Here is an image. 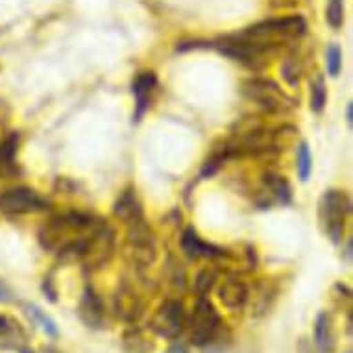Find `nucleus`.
<instances>
[{
	"mask_svg": "<svg viewBox=\"0 0 353 353\" xmlns=\"http://www.w3.org/2000/svg\"><path fill=\"white\" fill-rule=\"evenodd\" d=\"M305 21L294 17L268 19L237 34L226 35L216 43L220 52L252 70H261L268 58L287 47H294L305 35Z\"/></svg>",
	"mask_w": 353,
	"mask_h": 353,
	"instance_id": "nucleus-1",
	"label": "nucleus"
},
{
	"mask_svg": "<svg viewBox=\"0 0 353 353\" xmlns=\"http://www.w3.org/2000/svg\"><path fill=\"white\" fill-rule=\"evenodd\" d=\"M99 222L100 219L93 214L80 213V211L56 214L39 228L37 241L45 252L56 254L59 257L78 259L81 246Z\"/></svg>",
	"mask_w": 353,
	"mask_h": 353,
	"instance_id": "nucleus-2",
	"label": "nucleus"
},
{
	"mask_svg": "<svg viewBox=\"0 0 353 353\" xmlns=\"http://www.w3.org/2000/svg\"><path fill=\"white\" fill-rule=\"evenodd\" d=\"M294 134L296 130L292 126L268 128L259 119L248 117L237 122L232 137L222 146L230 159L237 156H265L270 152L283 150V146L294 137Z\"/></svg>",
	"mask_w": 353,
	"mask_h": 353,
	"instance_id": "nucleus-3",
	"label": "nucleus"
},
{
	"mask_svg": "<svg viewBox=\"0 0 353 353\" xmlns=\"http://www.w3.org/2000/svg\"><path fill=\"white\" fill-rule=\"evenodd\" d=\"M187 325H189V339L192 346L211 347L224 341L226 324L208 296L198 298L191 319L187 320Z\"/></svg>",
	"mask_w": 353,
	"mask_h": 353,
	"instance_id": "nucleus-4",
	"label": "nucleus"
},
{
	"mask_svg": "<svg viewBox=\"0 0 353 353\" xmlns=\"http://www.w3.org/2000/svg\"><path fill=\"white\" fill-rule=\"evenodd\" d=\"M241 93L248 102L255 104L265 113L285 115L298 105V100L292 99L289 93H285L276 81L267 80V78L244 80L241 85Z\"/></svg>",
	"mask_w": 353,
	"mask_h": 353,
	"instance_id": "nucleus-5",
	"label": "nucleus"
},
{
	"mask_svg": "<svg viewBox=\"0 0 353 353\" xmlns=\"http://www.w3.org/2000/svg\"><path fill=\"white\" fill-rule=\"evenodd\" d=\"M352 213V200L344 191L330 189L319 202V220L322 232L333 244H341L346 232V220Z\"/></svg>",
	"mask_w": 353,
	"mask_h": 353,
	"instance_id": "nucleus-6",
	"label": "nucleus"
},
{
	"mask_svg": "<svg viewBox=\"0 0 353 353\" xmlns=\"http://www.w3.org/2000/svg\"><path fill=\"white\" fill-rule=\"evenodd\" d=\"M124 254L126 259L132 263V267L137 270L150 268L157 259V241L156 233L146 222L141 219L128 226L126 243H124Z\"/></svg>",
	"mask_w": 353,
	"mask_h": 353,
	"instance_id": "nucleus-7",
	"label": "nucleus"
},
{
	"mask_svg": "<svg viewBox=\"0 0 353 353\" xmlns=\"http://www.w3.org/2000/svg\"><path fill=\"white\" fill-rule=\"evenodd\" d=\"M113 254H115V232L108 222L100 220L81 246L78 261L87 270L93 272V270L105 267L113 257Z\"/></svg>",
	"mask_w": 353,
	"mask_h": 353,
	"instance_id": "nucleus-8",
	"label": "nucleus"
},
{
	"mask_svg": "<svg viewBox=\"0 0 353 353\" xmlns=\"http://www.w3.org/2000/svg\"><path fill=\"white\" fill-rule=\"evenodd\" d=\"M148 330L165 341H178L187 330V313L183 301L178 298H165L152 314Z\"/></svg>",
	"mask_w": 353,
	"mask_h": 353,
	"instance_id": "nucleus-9",
	"label": "nucleus"
},
{
	"mask_svg": "<svg viewBox=\"0 0 353 353\" xmlns=\"http://www.w3.org/2000/svg\"><path fill=\"white\" fill-rule=\"evenodd\" d=\"M47 208V198L41 196L32 187H12L0 192V213L2 214L39 213Z\"/></svg>",
	"mask_w": 353,
	"mask_h": 353,
	"instance_id": "nucleus-10",
	"label": "nucleus"
},
{
	"mask_svg": "<svg viewBox=\"0 0 353 353\" xmlns=\"http://www.w3.org/2000/svg\"><path fill=\"white\" fill-rule=\"evenodd\" d=\"M113 311L119 320L124 324L132 325L137 324L146 311L145 298L139 294V290L135 289L134 285L128 279H122L113 296Z\"/></svg>",
	"mask_w": 353,
	"mask_h": 353,
	"instance_id": "nucleus-11",
	"label": "nucleus"
},
{
	"mask_svg": "<svg viewBox=\"0 0 353 353\" xmlns=\"http://www.w3.org/2000/svg\"><path fill=\"white\" fill-rule=\"evenodd\" d=\"M78 316L89 330L102 331L108 327L105 303L91 285H85V289L81 292L80 303H78Z\"/></svg>",
	"mask_w": 353,
	"mask_h": 353,
	"instance_id": "nucleus-12",
	"label": "nucleus"
},
{
	"mask_svg": "<svg viewBox=\"0 0 353 353\" xmlns=\"http://www.w3.org/2000/svg\"><path fill=\"white\" fill-rule=\"evenodd\" d=\"M181 248L189 259H222L230 255L226 250L205 243L194 228H187L185 232L181 233Z\"/></svg>",
	"mask_w": 353,
	"mask_h": 353,
	"instance_id": "nucleus-13",
	"label": "nucleus"
},
{
	"mask_svg": "<svg viewBox=\"0 0 353 353\" xmlns=\"http://www.w3.org/2000/svg\"><path fill=\"white\" fill-rule=\"evenodd\" d=\"M259 194L263 198L259 205H272V203L287 205L292 200V189H290V183L287 181V178L281 176V174L274 172H268L263 176Z\"/></svg>",
	"mask_w": 353,
	"mask_h": 353,
	"instance_id": "nucleus-14",
	"label": "nucleus"
},
{
	"mask_svg": "<svg viewBox=\"0 0 353 353\" xmlns=\"http://www.w3.org/2000/svg\"><path fill=\"white\" fill-rule=\"evenodd\" d=\"M248 285L235 276H228L224 281H220L219 289H216L220 303L228 307L230 311H243L248 303Z\"/></svg>",
	"mask_w": 353,
	"mask_h": 353,
	"instance_id": "nucleus-15",
	"label": "nucleus"
},
{
	"mask_svg": "<svg viewBox=\"0 0 353 353\" xmlns=\"http://www.w3.org/2000/svg\"><path fill=\"white\" fill-rule=\"evenodd\" d=\"M157 76L152 70H145L135 76L134 85H132V93L135 99V111H134V122H139L145 113L150 108L152 94L156 91Z\"/></svg>",
	"mask_w": 353,
	"mask_h": 353,
	"instance_id": "nucleus-16",
	"label": "nucleus"
},
{
	"mask_svg": "<svg viewBox=\"0 0 353 353\" xmlns=\"http://www.w3.org/2000/svg\"><path fill=\"white\" fill-rule=\"evenodd\" d=\"M279 289L272 281H267L263 279L259 283L255 285L254 290H250L248 301L250 307H252V316L255 319H261L265 314L270 313V309L274 307L276 300H278Z\"/></svg>",
	"mask_w": 353,
	"mask_h": 353,
	"instance_id": "nucleus-17",
	"label": "nucleus"
},
{
	"mask_svg": "<svg viewBox=\"0 0 353 353\" xmlns=\"http://www.w3.org/2000/svg\"><path fill=\"white\" fill-rule=\"evenodd\" d=\"M314 346L319 353H335L336 333L335 320L330 311H320L314 320Z\"/></svg>",
	"mask_w": 353,
	"mask_h": 353,
	"instance_id": "nucleus-18",
	"label": "nucleus"
},
{
	"mask_svg": "<svg viewBox=\"0 0 353 353\" xmlns=\"http://www.w3.org/2000/svg\"><path fill=\"white\" fill-rule=\"evenodd\" d=\"M113 214L121 222H124L126 226L134 224L137 220L145 219L143 203H141L139 196H137V191H135L134 187L126 189L121 196L117 198L115 205H113Z\"/></svg>",
	"mask_w": 353,
	"mask_h": 353,
	"instance_id": "nucleus-19",
	"label": "nucleus"
},
{
	"mask_svg": "<svg viewBox=\"0 0 353 353\" xmlns=\"http://www.w3.org/2000/svg\"><path fill=\"white\" fill-rule=\"evenodd\" d=\"M121 342L122 350L126 353H152L156 350V342L137 324H132L124 330Z\"/></svg>",
	"mask_w": 353,
	"mask_h": 353,
	"instance_id": "nucleus-20",
	"label": "nucleus"
},
{
	"mask_svg": "<svg viewBox=\"0 0 353 353\" xmlns=\"http://www.w3.org/2000/svg\"><path fill=\"white\" fill-rule=\"evenodd\" d=\"M19 135H8L0 141V178H15L19 174L17 163Z\"/></svg>",
	"mask_w": 353,
	"mask_h": 353,
	"instance_id": "nucleus-21",
	"label": "nucleus"
},
{
	"mask_svg": "<svg viewBox=\"0 0 353 353\" xmlns=\"http://www.w3.org/2000/svg\"><path fill=\"white\" fill-rule=\"evenodd\" d=\"M26 344V331L17 320L0 314V347L21 350Z\"/></svg>",
	"mask_w": 353,
	"mask_h": 353,
	"instance_id": "nucleus-22",
	"label": "nucleus"
},
{
	"mask_svg": "<svg viewBox=\"0 0 353 353\" xmlns=\"http://www.w3.org/2000/svg\"><path fill=\"white\" fill-rule=\"evenodd\" d=\"M23 307V313L28 316V320L34 325H37L43 333L50 339H58L59 336V330L58 324L54 322V319L47 311H43L39 305H35V303H30V301H23L21 303Z\"/></svg>",
	"mask_w": 353,
	"mask_h": 353,
	"instance_id": "nucleus-23",
	"label": "nucleus"
},
{
	"mask_svg": "<svg viewBox=\"0 0 353 353\" xmlns=\"http://www.w3.org/2000/svg\"><path fill=\"white\" fill-rule=\"evenodd\" d=\"M296 170H298V178L303 183L309 181L311 172H313V156H311V150H309L307 143H300L298 145V152H296Z\"/></svg>",
	"mask_w": 353,
	"mask_h": 353,
	"instance_id": "nucleus-24",
	"label": "nucleus"
},
{
	"mask_svg": "<svg viewBox=\"0 0 353 353\" xmlns=\"http://www.w3.org/2000/svg\"><path fill=\"white\" fill-rule=\"evenodd\" d=\"M216 281H219V272L214 268H203V270H200L196 279H194V292H196L198 298L200 296H208L213 290L214 285H216Z\"/></svg>",
	"mask_w": 353,
	"mask_h": 353,
	"instance_id": "nucleus-25",
	"label": "nucleus"
},
{
	"mask_svg": "<svg viewBox=\"0 0 353 353\" xmlns=\"http://www.w3.org/2000/svg\"><path fill=\"white\" fill-rule=\"evenodd\" d=\"M327 102V89H325V81L322 76H316L311 81V111L313 113H322Z\"/></svg>",
	"mask_w": 353,
	"mask_h": 353,
	"instance_id": "nucleus-26",
	"label": "nucleus"
},
{
	"mask_svg": "<svg viewBox=\"0 0 353 353\" xmlns=\"http://www.w3.org/2000/svg\"><path fill=\"white\" fill-rule=\"evenodd\" d=\"M301 70H303V67H301L300 56L296 52H292L289 58L285 59V65L283 69H281V72H283V78L289 81L290 85H298V83H300Z\"/></svg>",
	"mask_w": 353,
	"mask_h": 353,
	"instance_id": "nucleus-27",
	"label": "nucleus"
},
{
	"mask_svg": "<svg viewBox=\"0 0 353 353\" xmlns=\"http://www.w3.org/2000/svg\"><path fill=\"white\" fill-rule=\"evenodd\" d=\"M325 67L331 78H336L342 70V50L339 45H330L325 52Z\"/></svg>",
	"mask_w": 353,
	"mask_h": 353,
	"instance_id": "nucleus-28",
	"label": "nucleus"
},
{
	"mask_svg": "<svg viewBox=\"0 0 353 353\" xmlns=\"http://www.w3.org/2000/svg\"><path fill=\"white\" fill-rule=\"evenodd\" d=\"M325 19H327V23H330L331 28H341L342 23H344V0H330V2H327Z\"/></svg>",
	"mask_w": 353,
	"mask_h": 353,
	"instance_id": "nucleus-29",
	"label": "nucleus"
},
{
	"mask_svg": "<svg viewBox=\"0 0 353 353\" xmlns=\"http://www.w3.org/2000/svg\"><path fill=\"white\" fill-rule=\"evenodd\" d=\"M15 301V294H13L12 287L0 278V303H12Z\"/></svg>",
	"mask_w": 353,
	"mask_h": 353,
	"instance_id": "nucleus-30",
	"label": "nucleus"
},
{
	"mask_svg": "<svg viewBox=\"0 0 353 353\" xmlns=\"http://www.w3.org/2000/svg\"><path fill=\"white\" fill-rule=\"evenodd\" d=\"M43 292H45V296H47L50 301H58V292H56V289H54L52 279L50 278L43 281Z\"/></svg>",
	"mask_w": 353,
	"mask_h": 353,
	"instance_id": "nucleus-31",
	"label": "nucleus"
},
{
	"mask_svg": "<svg viewBox=\"0 0 353 353\" xmlns=\"http://www.w3.org/2000/svg\"><path fill=\"white\" fill-rule=\"evenodd\" d=\"M167 353H189L185 344H174V346L168 347Z\"/></svg>",
	"mask_w": 353,
	"mask_h": 353,
	"instance_id": "nucleus-32",
	"label": "nucleus"
},
{
	"mask_svg": "<svg viewBox=\"0 0 353 353\" xmlns=\"http://www.w3.org/2000/svg\"><path fill=\"white\" fill-rule=\"evenodd\" d=\"M346 121H347V124L352 126V124H353V105H352V102H350V104H347V108H346Z\"/></svg>",
	"mask_w": 353,
	"mask_h": 353,
	"instance_id": "nucleus-33",
	"label": "nucleus"
},
{
	"mask_svg": "<svg viewBox=\"0 0 353 353\" xmlns=\"http://www.w3.org/2000/svg\"><path fill=\"white\" fill-rule=\"evenodd\" d=\"M43 353H63V352H59L58 347H54V346H45L43 347Z\"/></svg>",
	"mask_w": 353,
	"mask_h": 353,
	"instance_id": "nucleus-34",
	"label": "nucleus"
},
{
	"mask_svg": "<svg viewBox=\"0 0 353 353\" xmlns=\"http://www.w3.org/2000/svg\"><path fill=\"white\" fill-rule=\"evenodd\" d=\"M19 353H35L34 350H30V347H21V350H19Z\"/></svg>",
	"mask_w": 353,
	"mask_h": 353,
	"instance_id": "nucleus-35",
	"label": "nucleus"
},
{
	"mask_svg": "<svg viewBox=\"0 0 353 353\" xmlns=\"http://www.w3.org/2000/svg\"><path fill=\"white\" fill-rule=\"evenodd\" d=\"M347 353H352V352H347Z\"/></svg>",
	"mask_w": 353,
	"mask_h": 353,
	"instance_id": "nucleus-36",
	"label": "nucleus"
}]
</instances>
